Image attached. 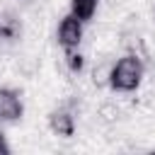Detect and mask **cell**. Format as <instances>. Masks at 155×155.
I'll use <instances>...</instances> for the list:
<instances>
[{
    "mask_svg": "<svg viewBox=\"0 0 155 155\" xmlns=\"http://www.w3.org/2000/svg\"><path fill=\"white\" fill-rule=\"evenodd\" d=\"M143 73H145L143 58L138 53H126V56H121L111 65V70H109V85L116 92H133L140 85Z\"/></svg>",
    "mask_w": 155,
    "mask_h": 155,
    "instance_id": "cell-1",
    "label": "cell"
},
{
    "mask_svg": "<svg viewBox=\"0 0 155 155\" xmlns=\"http://www.w3.org/2000/svg\"><path fill=\"white\" fill-rule=\"evenodd\" d=\"M82 19H78L73 12L65 15L58 24V44L61 48H78L82 41Z\"/></svg>",
    "mask_w": 155,
    "mask_h": 155,
    "instance_id": "cell-2",
    "label": "cell"
},
{
    "mask_svg": "<svg viewBox=\"0 0 155 155\" xmlns=\"http://www.w3.org/2000/svg\"><path fill=\"white\" fill-rule=\"evenodd\" d=\"M22 97L19 92L10 90V87H0V121L2 124H12L22 119Z\"/></svg>",
    "mask_w": 155,
    "mask_h": 155,
    "instance_id": "cell-3",
    "label": "cell"
},
{
    "mask_svg": "<svg viewBox=\"0 0 155 155\" xmlns=\"http://www.w3.org/2000/svg\"><path fill=\"white\" fill-rule=\"evenodd\" d=\"M48 124H51V131H53L56 136L70 138V136L75 133V116H73V111H70L68 107L51 111V116H48Z\"/></svg>",
    "mask_w": 155,
    "mask_h": 155,
    "instance_id": "cell-4",
    "label": "cell"
},
{
    "mask_svg": "<svg viewBox=\"0 0 155 155\" xmlns=\"http://www.w3.org/2000/svg\"><path fill=\"white\" fill-rule=\"evenodd\" d=\"M97 2L99 0H70V12L82 19V22H90L97 12Z\"/></svg>",
    "mask_w": 155,
    "mask_h": 155,
    "instance_id": "cell-5",
    "label": "cell"
},
{
    "mask_svg": "<svg viewBox=\"0 0 155 155\" xmlns=\"http://www.w3.org/2000/svg\"><path fill=\"white\" fill-rule=\"evenodd\" d=\"M63 56H65V65L70 73H82L85 68V58L78 48H63Z\"/></svg>",
    "mask_w": 155,
    "mask_h": 155,
    "instance_id": "cell-6",
    "label": "cell"
},
{
    "mask_svg": "<svg viewBox=\"0 0 155 155\" xmlns=\"http://www.w3.org/2000/svg\"><path fill=\"white\" fill-rule=\"evenodd\" d=\"M99 116H102L104 121H114V119H119V109L111 107V104H104V107L99 109Z\"/></svg>",
    "mask_w": 155,
    "mask_h": 155,
    "instance_id": "cell-7",
    "label": "cell"
},
{
    "mask_svg": "<svg viewBox=\"0 0 155 155\" xmlns=\"http://www.w3.org/2000/svg\"><path fill=\"white\" fill-rule=\"evenodd\" d=\"M10 153V145H7V140H5V136L0 133V155H7Z\"/></svg>",
    "mask_w": 155,
    "mask_h": 155,
    "instance_id": "cell-8",
    "label": "cell"
}]
</instances>
